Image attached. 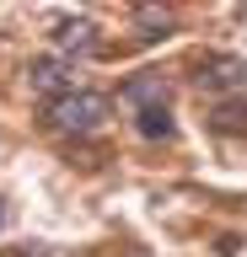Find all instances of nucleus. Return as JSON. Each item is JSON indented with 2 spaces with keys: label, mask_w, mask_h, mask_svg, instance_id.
<instances>
[{
  "label": "nucleus",
  "mask_w": 247,
  "mask_h": 257,
  "mask_svg": "<svg viewBox=\"0 0 247 257\" xmlns=\"http://www.w3.org/2000/svg\"><path fill=\"white\" fill-rule=\"evenodd\" d=\"M118 96H124L134 112H140V107H167V75H150V70H145V75L124 80V91H118Z\"/></svg>",
  "instance_id": "423d86ee"
},
{
  "label": "nucleus",
  "mask_w": 247,
  "mask_h": 257,
  "mask_svg": "<svg viewBox=\"0 0 247 257\" xmlns=\"http://www.w3.org/2000/svg\"><path fill=\"white\" fill-rule=\"evenodd\" d=\"M194 86L199 91H236V86H247V59L242 54H204L194 64Z\"/></svg>",
  "instance_id": "20e7f679"
},
{
  "label": "nucleus",
  "mask_w": 247,
  "mask_h": 257,
  "mask_svg": "<svg viewBox=\"0 0 247 257\" xmlns=\"http://www.w3.org/2000/svg\"><path fill=\"white\" fill-rule=\"evenodd\" d=\"M49 38H54V48H59L65 59H75V64L102 54V38H97V22H92V16H59Z\"/></svg>",
  "instance_id": "7ed1b4c3"
},
{
  "label": "nucleus",
  "mask_w": 247,
  "mask_h": 257,
  "mask_svg": "<svg viewBox=\"0 0 247 257\" xmlns=\"http://www.w3.org/2000/svg\"><path fill=\"white\" fill-rule=\"evenodd\" d=\"M27 86H33V91L43 96V107H49L59 96L81 91V64L65 59V54H38V59L27 64Z\"/></svg>",
  "instance_id": "f03ea898"
},
{
  "label": "nucleus",
  "mask_w": 247,
  "mask_h": 257,
  "mask_svg": "<svg viewBox=\"0 0 247 257\" xmlns=\"http://www.w3.org/2000/svg\"><path fill=\"white\" fill-rule=\"evenodd\" d=\"M108 112H113V102L102 91H70L59 96V102H49L43 107V123L54 128V134H65V140H86V134H97L102 123H108Z\"/></svg>",
  "instance_id": "f257e3e1"
},
{
  "label": "nucleus",
  "mask_w": 247,
  "mask_h": 257,
  "mask_svg": "<svg viewBox=\"0 0 247 257\" xmlns=\"http://www.w3.org/2000/svg\"><path fill=\"white\" fill-rule=\"evenodd\" d=\"M134 128H140L145 140H172V134H178L172 107H140V112H134Z\"/></svg>",
  "instance_id": "0eeeda50"
},
{
  "label": "nucleus",
  "mask_w": 247,
  "mask_h": 257,
  "mask_svg": "<svg viewBox=\"0 0 247 257\" xmlns=\"http://www.w3.org/2000/svg\"><path fill=\"white\" fill-rule=\"evenodd\" d=\"M0 225H6V204H0Z\"/></svg>",
  "instance_id": "9d476101"
},
{
  "label": "nucleus",
  "mask_w": 247,
  "mask_h": 257,
  "mask_svg": "<svg viewBox=\"0 0 247 257\" xmlns=\"http://www.w3.org/2000/svg\"><path fill=\"white\" fill-rule=\"evenodd\" d=\"M0 257H54L49 246H11V252H0Z\"/></svg>",
  "instance_id": "1a4fd4ad"
},
{
  "label": "nucleus",
  "mask_w": 247,
  "mask_h": 257,
  "mask_svg": "<svg viewBox=\"0 0 247 257\" xmlns=\"http://www.w3.org/2000/svg\"><path fill=\"white\" fill-rule=\"evenodd\" d=\"M210 123L220 128V134H247V102H220Z\"/></svg>",
  "instance_id": "6e6552de"
},
{
  "label": "nucleus",
  "mask_w": 247,
  "mask_h": 257,
  "mask_svg": "<svg viewBox=\"0 0 247 257\" xmlns=\"http://www.w3.org/2000/svg\"><path fill=\"white\" fill-rule=\"evenodd\" d=\"M172 32H178L172 6H134V38L140 43H156V38H172Z\"/></svg>",
  "instance_id": "39448f33"
}]
</instances>
